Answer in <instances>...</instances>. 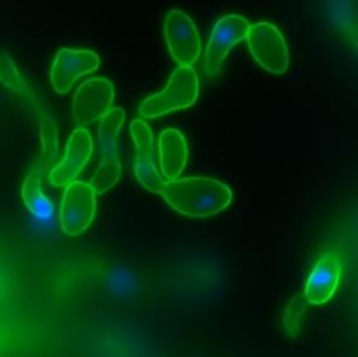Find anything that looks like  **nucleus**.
Here are the masks:
<instances>
[{
  "mask_svg": "<svg viewBox=\"0 0 358 357\" xmlns=\"http://www.w3.org/2000/svg\"><path fill=\"white\" fill-rule=\"evenodd\" d=\"M45 169L46 167L43 165V162L38 161L34 165L32 171L27 175L21 190L25 207L36 217H48L50 213V202L41 188Z\"/></svg>",
  "mask_w": 358,
  "mask_h": 357,
  "instance_id": "obj_12",
  "label": "nucleus"
},
{
  "mask_svg": "<svg viewBox=\"0 0 358 357\" xmlns=\"http://www.w3.org/2000/svg\"><path fill=\"white\" fill-rule=\"evenodd\" d=\"M0 81L10 90L28 95L29 90L7 53L0 55Z\"/></svg>",
  "mask_w": 358,
  "mask_h": 357,
  "instance_id": "obj_16",
  "label": "nucleus"
},
{
  "mask_svg": "<svg viewBox=\"0 0 358 357\" xmlns=\"http://www.w3.org/2000/svg\"><path fill=\"white\" fill-rule=\"evenodd\" d=\"M130 133L136 146V162H154V136L150 126L141 119H134L130 125Z\"/></svg>",
  "mask_w": 358,
  "mask_h": 357,
  "instance_id": "obj_15",
  "label": "nucleus"
},
{
  "mask_svg": "<svg viewBox=\"0 0 358 357\" xmlns=\"http://www.w3.org/2000/svg\"><path fill=\"white\" fill-rule=\"evenodd\" d=\"M246 39L252 56L264 70L281 74L288 69V48L277 27L266 21L256 22L249 27Z\"/></svg>",
  "mask_w": 358,
  "mask_h": 357,
  "instance_id": "obj_4",
  "label": "nucleus"
},
{
  "mask_svg": "<svg viewBox=\"0 0 358 357\" xmlns=\"http://www.w3.org/2000/svg\"><path fill=\"white\" fill-rule=\"evenodd\" d=\"M161 195L178 213L199 218L218 214L232 200L231 189L224 182L210 176L169 179Z\"/></svg>",
  "mask_w": 358,
  "mask_h": 357,
  "instance_id": "obj_1",
  "label": "nucleus"
},
{
  "mask_svg": "<svg viewBox=\"0 0 358 357\" xmlns=\"http://www.w3.org/2000/svg\"><path fill=\"white\" fill-rule=\"evenodd\" d=\"M199 77L192 66H179L171 74L166 87L145 98L138 111L144 118H157L192 106L199 95Z\"/></svg>",
  "mask_w": 358,
  "mask_h": 357,
  "instance_id": "obj_2",
  "label": "nucleus"
},
{
  "mask_svg": "<svg viewBox=\"0 0 358 357\" xmlns=\"http://www.w3.org/2000/svg\"><path fill=\"white\" fill-rule=\"evenodd\" d=\"M92 148V137L87 129L77 127L73 130L62 161L49 172V182L53 186H64L73 182L90 161Z\"/></svg>",
  "mask_w": 358,
  "mask_h": 357,
  "instance_id": "obj_9",
  "label": "nucleus"
},
{
  "mask_svg": "<svg viewBox=\"0 0 358 357\" xmlns=\"http://www.w3.org/2000/svg\"><path fill=\"white\" fill-rule=\"evenodd\" d=\"M159 168L166 179L178 178L187 162V144L183 134L173 129H165L158 139Z\"/></svg>",
  "mask_w": 358,
  "mask_h": 357,
  "instance_id": "obj_11",
  "label": "nucleus"
},
{
  "mask_svg": "<svg viewBox=\"0 0 358 357\" xmlns=\"http://www.w3.org/2000/svg\"><path fill=\"white\" fill-rule=\"evenodd\" d=\"M306 300L303 295H295L291 298L285 308V315H284V325L287 328V332L291 336H296L301 330V322H302V315L306 309Z\"/></svg>",
  "mask_w": 358,
  "mask_h": 357,
  "instance_id": "obj_17",
  "label": "nucleus"
},
{
  "mask_svg": "<svg viewBox=\"0 0 358 357\" xmlns=\"http://www.w3.org/2000/svg\"><path fill=\"white\" fill-rule=\"evenodd\" d=\"M341 276V259L338 253L324 252L313 266L303 290V298L308 304L322 305L327 302L338 286Z\"/></svg>",
  "mask_w": 358,
  "mask_h": 357,
  "instance_id": "obj_10",
  "label": "nucleus"
},
{
  "mask_svg": "<svg viewBox=\"0 0 358 357\" xmlns=\"http://www.w3.org/2000/svg\"><path fill=\"white\" fill-rule=\"evenodd\" d=\"M164 32L171 56L180 66H193L201 52L199 31L193 20L180 10H171L165 17Z\"/></svg>",
  "mask_w": 358,
  "mask_h": 357,
  "instance_id": "obj_6",
  "label": "nucleus"
},
{
  "mask_svg": "<svg viewBox=\"0 0 358 357\" xmlns=\"http://www.w3.org/2000/svg\"><path fill=\"white\" fill-rule=\"evenodd\" d=\"M95 196V190L87 182L73 181L66 185L59 210V221L67 235H81L90 227L96 210Z\"/></svg>",
  "mask_w": 358,
  "mask_h": 357,
  "instance_id": "obj_3",
  "label": "nucleus"
},
{
  "mask_svg": "<svg viewBox=\"0 0 358 357\" xmlns=\"http://www.w3.org/2000/svg\"><path fill=\"white\" fill-rule=\"evenodd\" d=\"M41 140L43 146L42 162L48 168L57 155V132L52 123H42Z\"/></svg>",
  "mask_w": 358,
  "mask_h": 357,
  "instance_id": "obj_18",
  "label": "nucleus"
},
{
  "mask_svg": "<svg viewBox=\"0 0 358 357\" xmlns=\"http://www.w3.org/2000/svg\"><path fill=\"white\" fill-rule=\"evenodd\" d=\"M115 90L112 83L103 77L85 80L74 94L73 112L77 125L87 126L101 119L112 106Z\"/></svg>",
  "mask_w": 358,
  "mask_h": 357,
  "instance_id": "obj_7",
  "label": "nucleus"
},
{
  "mask_svg": "<svg viewBox=\"0 0 358 357\" xmlns=\"http://www.w3.org/2000/svg\"><path fill=\"white\" fill-rule=\"evenodd\" d=\"M122 174V165L117 155L105 157L99 162L98 168L94 171L90 185L95 190V193H105L112 189Z\"/></svg>",
  "mask_w": 358,
  "mask_h": 357,
  "instance_id": "obj_14",
  "label": "nucleus"
},
{
  "mask_svg": "<svg viewBox=\"0 0 358 357\" xmlns=\"http://www.w3.org/2000/svg\"><path fill=\"white\" fill-rule=\"evenodd\" d=\"M249 27V21L238 14L224 15L215 22L203 57V70L207 76H215L220 71L231 48L246 39Z\"/></svg>",
  "mask_w": 358,
  "mask_h": 357,
  "instance_id": "obj_5",
  "label": "nucleus"
},
{
  "mask_svg": "<svg viewBox=\"0 0 358 357\" xmlns=\"http://www.w3.org/2000/svg\"><path fill=\"white\" fill-rule=\"evenodd\" d=\"M99 57L91 50H74L63 48L56 56L50 70V83L57 94L71 90L78 77L96 70Z\"/></svg>",
  "mask_w": 358,
  "mask_h": 357,
  "instance_id": "obj_8",
  "label": "nucleus"
},
{
  "mask_svg": "<svg viewBox=\"0 0 358 357\" xmlns=\"http://www.w3.org/2000/svg\"><path fill=\"white\" fill-rule=\"evenodd\" d=\"M124 111L122 108H110L102 115L98 125V147L102 157L116 155V141L119 130L124 122Z\"/></svg>",
  "mask_w": 358,
  "mask_h": 357,
  "instance_id": "obj_13",
  "label": "nucleus"
}]
</instances>
